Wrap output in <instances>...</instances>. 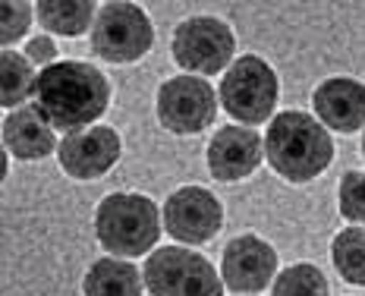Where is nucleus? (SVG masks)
Wrapping results in <instances>:
<instances>
[{
	"mask_svg": "<svg viewBox=\"0 0 365 296\" xmlns=\"http://www.w3.org/2000/svg\"><path fill=\"white\" fill-rule=\"evenodd\" d=\"M35 82L38 73L32 60L13 48H4V54H0V104L6 111L19 108L26 98L35 95Z\"/></svg>",
	"mask_w": 365,
	"mask_h": 296,
	"instance_id": "17",
	"label": "nucleus"
},
{
	"mask_svg": "<svg viewBox=\"0 0 365 296\" xmlns=\"http://www.w3.org/2000/svg\"><path fill=\"white\" fill-rule=\"evenodd\" d=\"M35 16L48 32L76 38L88 32V26H95L98 6L91 0H41L35 4Z\"/></svg>",
	"mask_w": 365,
	"mask_h": 296,
	"instance_id": "16",
	"label": "nucleus"
},
{
	"mask_svg": "<svg viewBox=\"0 0 365 296\" xmlns=\"http://www.w3.org/2000/svg\"><path fill=\"white\" fill-rule=\"evenodd\" d=\"M151 296H224V280L205 255L186 246H164L142 268Z\"/></svg>",
	"mask_w": 365,
	"mask_h": 296,
	"instance_id": "4",
	"label": "nucleus"
},
{
	"mask_svg": "<svg viewBox=\"0 0 365 296\" xmlns=\"http://www.w3.org/2000/svg\"><path fill=\"white\" fill-rule=\"evenodd\" d=\"M4 146L19 161H41L60 148L54 126L41 117L35 108L10 111L4 120Z\"/></svg>",
	"mask_w": 365,
	"mask_h": 296,
	"instance_id": "14",
	"label": "nucleus"
},
{
	"mask_svg": "<svg viewBox=\"0 0 365 296\" xmlns=\"http://www.w3.org/2000/svg\"><path fill=\"white\" fill-rule=\"evenodd\" d=\"M32 108L60 133H82L110 104V82L86 60H60L38 73Z\"/></svg>",
	"mask_w": 365,
	"mask_h": 296,
	"instance_id": "1",
	"label": "nucleus"
},
{
	"mask_svg": "<svg viewBox=\"0 0 365 296\" xmlns=\"http://www.w3.org/2000/svg\"><path fill=\"white\" fill-rule=\"evenodd\" d=\"M271 296H331V287H328V277L322 275V268L299 262L274 277Z\"/></svg>",
	"mask_w": 365,
	"mask_h": 296,
	"instance_id": "19",
	"label": "nucleus"
},
{
	"mask_svg": "<svg viewBox=\"0 0 365 296\" xmlns=\"http://www.w3.org/2000/svg\"><path fill=\"white\" fill-rule=\"evenodd\" d=\"M217 95L202 76H173L158 88V120L177 136H195L215 123Z\"/></svg>",
	"mask_w": 365,
	"mask_h": 296,
	"instance_id": "8",
	"label": "nucleus"
},
{
	"mask_svg": "<svg viewBox=\"0 0 365 296\" xmlns=\"http://www.w3.org/2000/svg\"><path fill=\"white\" fill-rule=\"evenodd\" d=\"M142 284L145 277L139 275L135 265H129L117 255L98 259L88 268L86 280H82V293L86 296H142Z\"/></svg>",
	"mask_w": 365,
	"mask_h": 296,
	"instance_id": "15",
	"label": "nucleus"
},
{
	"mask_svg": "<svg viewBox=\"0 0 365 296\" xmlns=\"http://www.w3.org/2000/svg\"><path fill=\"white\" fill-rule=\"evenodd\" d=\"M312 104H315L318 123L344 136L365 126V86L359 79H349V76L324 79L312 95Z\"/></svg>",
	"mask_w": 365,
	"mask_h": 296,
	"instance_id": "13",
	"label": "nucleus"
},
{
	"mask_svg": "<svg viewBox=\"0 0 365 296\" xmlns=\"http://www.w3.org/2000/svg\"><path fill=\"white\" fill-rule=\"evenodd\" d=\"M277 277V249L255 233L233 237L224 246L220 259V280L233 293H258Z\"/></svg>",
	"mask_w": 365,
	"mask_h": 296,
	"instance_id": "10",
	"label": "nucleus"
},
{
	"mask_svg": "<svg viewBox=\"0 0 365 296\" xmlns=\"http://www.w3.org/2000/svg\"><path fill=\"white\" fill-rule=\"evenodd\" d=\"M362 158H365V136H362Z\"/></svg>",
	"mask_w": 365,
	"mask_h": 296,
	"instance_id": "23",
	"label": "nucleus"
},
{
	"mask_svg": "<svg viewBox=\"0 0 365 296\" xmlns=\"http://www.w3.org/2000/svg\"><path fill=\"white\" fill-rule=\"evenodd\" d=\"M170 51H173L177 66L205 79V76H211V73H220L233 60L237 38H233L230 26H227L224 19L192 16V19H186L177 26Z\"/></svg>",
	"mask_w": 365,
	"mask_h": 296,
	"instance_id": "7",
	"label": "nucleus"
},
{
	"mask_svg": "<svg viewBox=\"0 0 365 296\" xmlns=\"http://www.w3.org/2000/svg\"><path fill=\"white\" fill-rule=\"evenodd\" d=\"M32 13H35V6L22 4V0H6V4L0 6V22H4V26H0V41H4V48L16 44L19 38L29 32Z\"/></svg>",
	"mask_w": 365,
	"mask_h": 296,
	"instance_id": "21",
	"label": "nucleus"
},
{
	"mask_svg": "<svg viewBox=\"0 0 365 296\" xmlns=\"http://www.w3.org/2000/svg\"><path fill=\"white\" fill-rule=\"evenodd\" d=\"M331 262L346 284L365 287V227H346L334 237Z\"/></svg>",
	"mask_w": 365,
	"mask_h": 296,
	"instance_id": "18",
	"label": "nucleus"
},
{
	"mask_svg": "<svg viewBox=\"0 0 365 296\" xmlns=\"http://www.w3.org/2000/svg\"><path fill=\"white\" fill-rule=\"evenodd\" d=\"M95 237L117 259H135L161 240V208L139 193H110L95 211Z\"/></svg>",
	"mask_w": 365,
	"mask_h": 296,
	"instance_id": "3",
	"label": "nucleus"
},
{
	"mask_svg": "<svg viewBox=\"0 0 365 296\" xmlns=\"http://www.w3.org/2000/svg\"><path fill=\"white\" fill-rule=\"evenodd\" d=\"M220 227H224V208L217 195L205 186H182L164 202V230L180 243L189 246L208 243L217 237Z\"/></svg>",
	"mask_w": 365,
	"mask_h": 296,
	"instance_id": "9",
	"label": "nucleus"
},
{
	"mask_svg": "<svg viewBox=\"0 0 365 296\" xmlns=\"http://www.w3.org/2000/svg\"><path fill=\"white\" fill-rule=\"evenodd\" d=\"M264 158L274 173L290 183H309L334 161V142L328 130L306 111H284L268 123Z\"/></svg>",
	"mask_w": 365,
	"mask_h": 296,
	"instance_id": "2",
	"label": "nucleus"
},
{
	"mask_svg": "<svg viewBox=\"0 0 365 296\" xmlns=\"http://www.w3.org/2000/svg\"><path fill=\"white\" fill-rule=\"evenodd\" d=\"M120 155H123V142H120V133L110 126H88L82 133H73L57 148V161L73 180L104 177L120 161Z\"/></svg>",
	"mask_w": 365,
	"mask_h": 296,
	"instance_id": "11",
	"label": "nucleus"
},
{
	"mask_svg": "<svg viewBox=\"0 0 365 296\" xmlns=\"http://www.w3.org/2000/svg\"><path fill=\"white\" fill-rule=\"evenodd\" d=\"M26 57L32 60V63H38V66H54V63H60L57 60V48H54V41H51L48 35H38V38H32L29 41V48H26Z\"/></svg>",
	"mask_w": 365,
	"mask_h": 296,
	"instance_id": "22",
	"label": "nucleus"
},
{
	"mask_svg": "<svg viewBox=\"0 0 365 296\" xmlns=\"http://www.w3.org/2000/svg\"><path fill=\"white\" fill-rule=\"evenodd\" d=\"M277 73L255 54H242L240 60H233L217 88V101L240 123H264L277 108Z\"/></svg>",
	"mask_w": 365,
	"mask_h": 296,
	"instance_id": "5",
	"label": "nucleus"
},
{
	"mask_svg": "<svg viewBox=\"0 0 365 296\" xmlns=\"http://www.w3.org/2000/svg\"><path fill=\"white\" fill-rule=\"evenodd\" d=\"M337 208L346 221L365 224V173L362 170H346L337 189Z\"/></svg>",
	"mask_w": 365,
	"mask_h": 296,
	"instance_id": "20",
	"label": "nucleus"
},
{
	"mask_svg": "<svg viewBox=\"0 0 365 296\" xmlns=\"http://www.w3.org/2000/svg\"><path fill=\"white\" fill-rule=\"evenodd\" d=\"M264 158V139L252 126H220L215 139L208 142V170L220 183H233V180H246L249 173L258 170Z\"/></svg>",
	"mask_w": 365,
	"mask_h": 296,
	"instance_id": "12",
	"label": "nucleus"
},
{
	"mask_svg": "<svg viewBox=\"0 0 365 296\" xmlns=\"http://www.w3.org/2000/svg\"><path fill=\"white\" fill-rule=\"evenodd\" d=\"M155 44V26L139 4L113 0L98 6L95 26H91V48L108 63H135Z\"/></svg>",
	"mask_w": 365,
	"mask_h": 296,
	"instance_id": "6",
	"label": "nucleus"
}]
</instances>
